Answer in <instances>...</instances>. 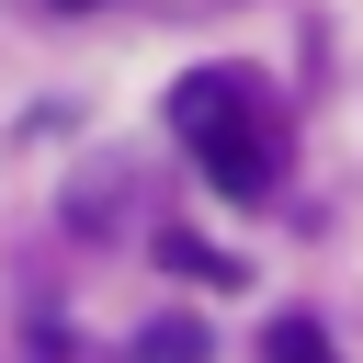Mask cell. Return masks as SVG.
I'll return each mask as SVG.
<instances>
[{"mask_svg":"<svg viewBox=\"0 0 363 363\" xmlns=\"http://www.w3.org/2000/svg\"><path fill=\"white\" fill-rule=\"evenodd\" d=\"M159 261H170L182 284H238V261H227V250H204V238H182V227L159 238Z\"/></svg>","mask_w":363,"mask_h":363,"instance_id":"3957f363","label":"cell"},{"mask_svg":"<svg viewBox=\"0 0 363 363\" xmlns=\"http://www.w3.org/2000/svg\"><path fill=\"white\" fill-rule=\"evenodd\" d=\"M45 11H91V0H45Z\"/></svg>","mask_w":363,"mask_h":363,"instance_id":"5b68a950","label":"cell"},{"mask_svg":"<svg viewBox=\"0 0 363 363\" xmlns=\"http://www.w3.org/2000/svg\"><path fill=\"white\" fill-rule=\"evenodd\" d=\"M136 363H216V340H204L193 318H147V329H136Z\"/></svg>","mask_w":363,"mask_h":363,"instance_id":"7a4b0ae2","label":"cell"},{"mask_svg":"<svg viewBox=\"0 0 363 363\" xmlns=\"http://www.w3.org/2000/svg\"><path fill=\"white\" fill-rule=\"evenodd\" d=\"M170 125H182V147H204V136H238V125H261V91H250L238 68H193V79L170 91Z\"/></svg>","mask_w":363,"mask_h":363,"instance_id":"6da1fadb","label":"cell"},{"mask_svg":"<svg viewBox=\"0 0 363 363\" xmlns=\"http://www.w3.org/2000/svg\"><path fill=\"white\" fill-rule=\"evenodd\" d=\"M261 363H329V329L318 318H272L261 329Z\"/></svg>","mask_w":363,"mask_h":363,"instance_id":"277c9868","label":"cell"}]
</instances>
